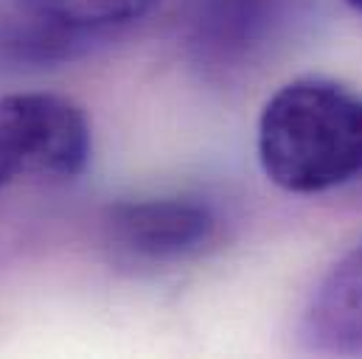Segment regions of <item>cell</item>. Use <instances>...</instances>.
Instances as JSON below:
<instances>
[{
	"label": "cell",
	"mask_w": 362,
	"mask_h": 359,
	"mask_svg": "<svg viewBox=\"0 0 362 359\" xmlns=\"http://www.w3.org/2000/svg\"><path fill=\"white\" fill-rule=\"evenodd\" d=\"M300 337L315 354H362V242L329 269L312 292Z\"/></svg>",
	"instance_id": "obj_4"
},
{
	"label": "cell",
	"mask_w": 362,
	"mask_h": 359,
	"mask_svg": "<svg viewBox=\"0 0 362 359\" xmlns=\"http://www.w3.org/2000/svg\"><path fill=\"white\" fill-rule=\"evenodd\" d=\"M107 236L127 259L175 264L211 245L216 236V213L211 205L188 196L115 202L107 211Z\"/></svg>",
	"instance_id": "obj_3"
},
{
	"label": "cell",
	"mask_w": 362,
	"mask_h": 359,
	"mask_svg": "<svg viewBox=\"0 0 362 359\" xmlns=\"http://www.w3.org/2000/svg\"><path fill=\"white\" fill-rule=\"evenodd\" d=\"M346 3H349L351 8H357V11H360V14H362V0H346Z\"/></svg>",
	"instance_id": "obj_6"
},
{
	"label": "cell",
	"mask_w": 362,
	"mask_h": 359,
	"mask_svg": "<svg viewBox=\"0 0 362 359\" xmlns=\"http://www.w3.org/2000/svg\"><path fill=\"white\" fill-rule=\"evenodd\" d=\"M264 177L289 194H323L362 175V98L326 76L272 93L256 135Z\"/></svg>",
	"instance_id": "obj_1"
},
{
	"label": "cell",
	"mask_w": 362,
	"mask_h": 359,
	"mask_svg": "<svg viewBox=\"0 0 362 359\" xmlns=\"http://www.w3.org/2000/svg\"><path fill=\"white\" fill-rule=\"evenodd\" d=\"M37 20L65 31H95L144 17L160 0H11Z\"/></svg>",
	"instance_id": "obj_5"
},
{
	"label": "cell",
	"mask_w": 362,
	"mask_h": 359,
	"mask_svg": "<svg viewBox=\"0 0 362 359\" xmlns=\"http://www.w3.org/2000/svg\"><path fill=\"white\" fill-rule=\"evenodd\" d=\"M90 155V121L76 101L57 93L0 98V191L23 177H79Z\"/></svg>",
	"instance_id": "obj_2"
}]
</instances>
